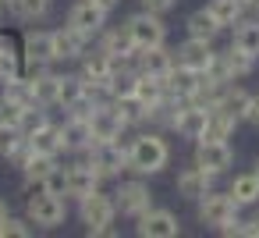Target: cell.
Segmentation results:
<instances>
[{
	"instance_id": "1",
	"label": "cell",
	"mask_w": 259,
	"mask_h": 238,
	"mask_svg": "<svg viewBox=\"0 0 259 238\" xmlns=\"http://www.w3.org/2000/svg\"><path fill=\"white\" fill-rule=\"evenodd\" d=\"M170 164V146L160 132H142L132 139L128 146V171H135L139 178H149V174H160L163 167Z\"/></svg>"
},
{
	"instance_id": "2",
	"label": "cell",
	"mask_w": 259,
	"mask_h": 238,
	"mask_svg": "<svg viewBox=\"0 0 259 238\" xmlns=\"http://www.w3.org/2000/svg\"><path fill=\"white\" fill-rule=\"evenodd\" d=\"M78 160L89 164L100 174V181L103 178H121V171H128V146L121 139H114V142H93L89 149L78 153Z\"/></svg>"
},
{
	"instance_id": "3",
	"label": "cell",
	"mask_w": 259,
	"mask_h": 238,
	"mask_svg": "<svg viewBox=\"0 0 259 238\" xmlns=\"http://www.w3.org/2000/svg\"><path fill=\"white\" fill-rule=\"evenodd\" d=\"M78 217L85 224V234H114V220H117V206H114V195L107 192H89L85 199H78Z\"/></svg>"
},
{
	"instance_id": "4",
	"label": "cell",
	"mask_w": 259,
	"mask_h": 238,
	"mask_svg": "<svg viewBox=\"0 0 259 238\" xmlns=\"http://www.w3.org/2000/svg\"><path fill=\"white\" fill-rule=\"evenodd\" d=\"M68 217V203L64 195H54L47 188H36L29 199H25V220L36 224V227H61Z\"/></svg>"
},
{
	"instance_id": "5",
	"label": "cell",
	"mask_w": 259,
	"mask_h": 238,
	"mask_svg": "<svg viewBox=\"0 0 259 238\" xmlns=\"http://www.w3.org/2000/svg\"><path fill=\"white\" fill-rule=\"evenodd\" d=\"M124 32L132 36V43H135L139 50H149V47L167 43V25H163V15H153V11H135V15H128Z\"/></svg>"
},
{
	"instance_id": "6",
	"label": "cell",
	"mask_w": 259,
	"mask_h": 238,
	"mask_svg": "<svg viewBox=\"0 0 259 238\" xmlns=\"http://www.w3.org/2000/svg\"><path fill=\"white\" fill-rule=\"evenodd\" d=\"M124 117L117 114V107L110 100H100L89 114V132H93V142H114L124 135Z\"/></svg>"
},
{
	"instance_id": "7",
	"label": "cell",
	"mask_w": 259,
	"mask_h": 238,
	"mask_svg": "<svg viewBox=\"0 0 259 238\" xmlns=\"http://www.w3.org/2000/svg\"><path fill=\"white\" fill-rule=\"evenodd\" d=\"M114 206H117L121 217H132V220H135L139 213H146V210L153 206V192H149V185H146L142 178L121 181L117 192H114Z\"/></svg>"
},
{
	"instance_id": "8",
	"label": "cell",
	"mask_w": 259,
	"mask_h": 238,
	"mask_svg": "<svg viewBox=\"0 0 259 238\" xmlns=\"http://www.w3.org/2000/svg\"><path fill=\"white\" fill-rule=\"evenodd\" d=\"M135 234L139 238H178L181 234V224L170 210L163 206H149L146 213L135 217Z\"/></svg>"
},
{
	"instance_id": "9",
	"label": "cell",
	"mask_w": 259,
	"mask_h": 238,
	"mask_svg": "<svg viewBox=\"0 0 259 238\" xmlns=\"http://www.w3.org/2000/svg\"><path fill=\"white\" fill-rule=\"evenodd\" d=\"M22 57H25V71L57 64V57H54V36L47 29H29L22 36Z\"/></svg>"
},
{
	"instance_id": "10",
	"label": "cell",
	"mask_w": 259,
	"mask_h": 238,
	"mask_svg": "<svg viewBox=\"0 0 259 238\" xmlns=\"http://www.w3.org/2000/svg\"><path fill=\"white\" fill-rule=\"evenodd\" d=\"M238 210H241V206H238L227 192H213V188H209L206 195H199V220H202L206 227H213V231H217L220 224L234 220Z\"/></svg>"
},
{
	"instance_id": "11",
	"label": "cell",
	"mask_w": 259,
	"mask_h": 238,
	"mask_svg": "<svg viewBox=\"0 0 259 238\" xmlns=\"http://www.w3.org/2000/svg\"><path fill=\"white\" fill-rule=\"evenodd\" d=\"M195 164L202 171H209L213 178L227 174V167L234 164V149L231 142H217V139H199L195 142Z\"/></svg>"
},
{
	"instance_id": "12",
	"label": "cell",
	"mask_w": 259,
	"mask_h": 238,
	"mask_svg": "<svg viewBox=\"0 0 259 238\" xmlns=\"http://www.w3.org/2000/svg\"><path fill=\"white\" fill-rule=\"evenodd\" d=\"M68 25L78 29L82 36L96 39V36L107 29V11L96 8L93 0H78V4H71V11H68Z\"/></svg>"
},
{
	"instance_id": "13",
	"label": "cell",
	"mask_w": 259,
	"mask_h": 238,
	"mask_svg": "<svg viewBox=\"0 0 259 238\" xmlns=\"http://www.w3.org/2000/svg\"><path fill=\"white\" fill-rule=\"evenodd\" d=\"M25 71V57H22V36L0 29V86L8 78H18Z\"/></svg>"
},
{
	"instance_id": "14",
	"label": "cell",
	"mask_w": 259,
	"mask_h": 238,
	"mask_svg": "<svg viewBox=\"0 0 259 238\" xmlns=\"http://www.w3.org/2000/svg\"><path fill=\"white\" fill-rule=\"evenodd\" d=\"M54 36V57L57 61H78L85 50H89V36H82L78 29H71V25H61V29H54L50 32Z\"/></svg>"
},
{
	"instance_id": "15",
	"label": "cell",
	"mask_w": 259,
	"mask_h": 238,
	"mask_svg": "<svg viewBox=\"0 0 259 238\" xmlns=\"http://www.w3.org/2000/svg\"><path fill=\"white\" fill-rule=\"evenodd\" d=\"M174 57H178V64H185V68H192V71H209V64H213V57H217V50H213V43H206V39H185L178 50H174Z\"/></svg>"
},
{
	"instance_id": "16",
	"label": "cell",
	"mask_w": 259,
	"mask_h": 238,
	"mask_svg": "<svg viewBox=\"0 0 259 238\" xmlns=\"http://www.w3.org/2000/svg\"><path fill=\"white\" fill-rule=\"evenodd\" d=\"M206 114H209V107H202V103H181L178 121H174V132H178L181 139L199 142L202 132H206Z\"/></svg>"
},
{
	"instance_id": "17",
	"label": "cell",
	"mask_w": 259,
	"mask_h": 238,
	"mask_svg": "<svg viewBox=\"0 0 259 238\" xmlns=\"http://www.w3.org/2000/svg\"><path fill=\"white\" fill-rule=\"evenodd\" d=\"M174 64H178V57H174V50H167V43L149 47V50H139V71H146L153 78H167Z\"/></svg>"
},
{
	"instance_id": "18",
	"label": "cell",
	"mask_w": 259,
	"mask_h": 238,
	"mask_svg": "<svg viewBox=\"0 0 259 238\" xmlns=\"http://www.w3.org/2000/svg\"><path fill=\"white\" fill-rule=\"evenodd\" d=\"M163 86H167V93H170L174 100L192 103V100H195V89H199V71H192V68H185V64H174L170 75L163 78Z\"/></svg>"
},
{
	"instance_id": "19",
	"label": "cell",
	"mask_w": 259,
	"mask_h": 238,
	"mask_svg": "<svg viewBox=\"0 0 259 238\" xmlns=\"http://www.w3.org/2000/svg\"><path fill=\"white\" fill-rule=\"evenodd\" d=\"M64 171H68V195H71V199H85L89 192L100 188V174H96L89 164L75 160V164H68Z\"/></svg>"
},
{
	"instance_id": "20",
	"label": "cell",
	"mask_w": 259,
	"mask_h": 238,
	"mask_svg": "<svg viewBox=\"0 0 259 238\" xmlns=\"http://www.w3.org/2000/svg\"><path fill=\"white\" fill-rule=\"evenodd\" d=\"M61 139H64V153H82L93 146V132H89V117H75L68 114V121L61 125Z\"/></svg>"
},
{
	"instance_id": "21",
	"label": "cell",
	"mask_w": 259,
	"mask_h": 238,
	"mask_svg": "<svg viewBox=\"0 0 259 238\" xmlns=\"http://www.w3.org/2000/svg\"><path fill=\"white\" fill-rule=\"evenodd\" d=\"M209 188H213V174L202 171L199 164H192V167H185V171L178 174V195H185V199H199V195H206Z\"/></svg>"
},
{
	"instance_id": "22",
	"label": "cell",
	"mask_w": 259,
	"mask_h": 238,
	"mask_svg": "<svg viewBox=\"0 0 259 238\" xmlns=\"http://www.w3.org/2000/svg\"><path fill=\"white\" fill-rule=\"evenodd\" d=\"M217 107H224V110H227V114H231V117H234V121L241 125V121L248 117V107H252V93L231 82V86H227V89L220 93V100H217Z\"/></svg>"
},
{
	"instance_id": "23",
	"label": "cell",
	"mask_w": 259,
	"mask_h": 238,
	"mask_svg": "<svg viewBox=\"0 0 259 238\" xmlns=\"http://www.w3.org/2000/svg\"><path fill=\"white\" fill-rule=\"evenodd\" d=\"M185 32H188L192 39H206V43H213L224 29L217 25V18H213L206 8H199V11H192V15L185 18Z\"/></svg>"
},
{
	"instance_id": "24",
	"label": "cell",
	"mask_w": 259,
	"mask_h": 238,
	"mask_svg": "<svg viewBox=\"0 0 259 238\" xmlns=\"http://www.w3.org/2000/svg\"><path fill=\"white\" fill-rule=\"evenodd\" d=\"M234 128H238V121L224 110V107H209V114H206V132H202V139H217V142H227L231 135H234Z\"/></svg>"
},
{
	"instance_id": "25",
	"label": "cell",
	"mask_w": 259,
	"mask_h": 238,
	"mask_svg": "<svg viewBox=\"0 0 259 238\" xmlns=\"http://www.w3.org/2000/svg\"><path fill=\"white\" fill-rule=\"evenodd\" d=\"M206 11L217 18L220 29H234L245 18V4H241V0H206Z\"/></svg>"
},
{
	"instance_id": "26",
	"label": "cell",
	"mask_w": 259,
	"mask_h": 238,
	"mask_svg": "<svg viewBox=\"0 0 259 238\" xmlns=\"http://www.w3.org/2000/svg\"><path fill=\"white\" fill-rule=\"evenodd\" d=\"M135 96H139V103L149 110V107H156V103L167 96V86H163V78H153V75H146V71H135Z\"/></svg>"
},
{
	"instance_id": "27",
	"label": "cell",
	"mask_w": 259,
	"mask_h": 238,
	"mask_svg": "<svg viewBox=\"0 0 259 238\" xmlns=\"http://www.w3.org/2000/svg\"><path fill=\"white\" fill-rule=\"evenodd\" d=\"M29 146L36 153H47V156H61L64 153V139H61V125H43L36 135H29Z\"/></svg>"
},
{
	"instance_id": "28",
	"label": "cell",
	"mask_w": 259,
	"mask_h": 238,
	"mask_svg": "<svg viewBox=\"0 0 259 238\" xmlns=\"http://www.w3.org/2000/svg\"><path fill=\"white\" fill-rule=\"evenodd\" d=\"M227 195H231V199H234L238 206H252V203H259V178H255L252 171L238 174V178L231 181Z\"/></svg>"
},
{
	"instance_id": "29",
	"label": "cell",
	"mask_w": 259,
	"mask_h": 238,
	"mask_svg": "<svg viewBox=\"0 0 259 238\" xmlns=\"http://www.w3.org/2000/svg\"><path fill=\"white\" fill-rule=\"evenodd\" d=\"M231 43L259 61V18H241V22L234 25V39H231Z\"/></svg>"
},
{
	"instance_id": "30",
	"label": "cell",
	"mask_w": 259,
	"mask_h": 238,
	"mask_svg": "<svg viewBox=\"0 0 259 238\" xmlns=\"http://www.w3.org/2000/svg\"><path fill=\"white\" fill-rule=\"evenodd\" d=\"M4 4H8V11H11L18 22H39V18L50 15L54 0H4Z\"/></svg>"
},
{
	"instance_id": "31",
	"label": "cell",
	"mask_w": 259,
	"mask_h": 238,
	"mask_svg": "<svg viewBox=\"0 0 259 238\" xmlns=\"http://www.w3.org/2000/svg\"><path fill=\"white\" fill-rule=\"evenodd\" d=\"M0 96L4 100H11L15 107H36V93H32V82L25 78V75H18V78H8L4 82V89H0Z\"/></svg>"
},
{
	"instance_id": "32",
	"label": "cell",
	"mask_w": 259,
	"mask_h": 238,
	"mask_svg": "<svg viewBox=\"0 0 259 238\" xmlns=\"http://www.w3.org/2000/svg\"><path fill=\"white\" fill-rule=\"evenodd\" d=\"M54 167H57V156H47V153H36V149H32V156H29L25 167H22V178H25V185H36V188H39L43 178H47Z\"/></svg>"
},
{
	"instance_id": "33",
	"label": "cell",
	"mask_w": 259,
	"mask_h": 238,
	"mask_svg": "<svg viewBox=\"0 0 259 238\" xmlns=\"http://www.w3.org/2000/svg\"><path fill=\"white\" fill-rule=\"evenodd\" d=\"M85 96V82H82V75L75 71V75H57V107H71V103H78Z\"/></svg>"
},
{
	"instance_id": "34",
	"label": "cell",
	"mask_w": 259,
	"mask_h": 238,
	"mask_svg": "<svg viewBox=\"0 0 259 238\" xmlns=\"http://www.w3.org/2000/svg\"><path fill=\"white\" fill-rule=\"evenodd\" d=\"M43 125H50V114H47V107H39V103H36V107H25L22 117H18V132H22L25 139L36 135Z\"/></svg>"
},
{
	"instance_id": "35",
	"label": "cell",
	"mask_w": 259,
	"mask_h": 238,
	"mask_svg": "<svg viewBox=\"0 0 259 238\" xmlns=\"http://www.w3.org/2000/svg\"><path fill=\"white\" fill-rule=\"evenodd\" d=\"M114 107H117V114L124 117V125L132 128V125H139V121H146V107L139 103V96L132 93V96H117V100H110Z\"/></svg>"
},
{
	"instance_id": "36",
	"label": "cell",
	"mask_w": 259,
	"mask_h": 238,
	"mask_svg": "<svg viewBox=\"0 0 259 238\" xmlns=\"http://www.w3.org/2000/svg\"><path fill=\"white\" fill-rule=\"evenodd\" d=\"M22 139L25 135L18 132V125H0V160H11V153Z\"/></svg>"
},
{
	"instance_id": "37",
	"label": "cell",
	"mask_w": 259,
	"mask_h": 238,
	"mask_svg": "<svg viewBox=\"0 0 259 238\" xmlns=\"http://www.w3.org/2000/svg\"><path fill=\"white\" fill-rule=\"evenodd\" d=\"M39 188H47V192H54V195H64V199H68V171L57 164V167L43 178V185H39Z\"/></svg>"
},
{
	"instance_id": "38",
	"label": "cell",
	"mask_w": 259,
	"mask_h": 238,
	"mask_svg": "<svg viewBox=\"0 0 259 238\" xmlns=\"http://www.w3.org/2000/svg\"><path fill=\"white\" fill-rule=\"evenodd\" d=\"M32 234V227H29V220H18V217H4L0 220V238H29Z\"/></svg>"
},
{
	"instance_id": "39",
	"label": "cell",
	"mask_w": 259,
	"mask_h": 238,
	"mask_svg": "<svg viewBox=\"0 0 259 238\" xmlns=\"http://www.w3.org/2000/svg\"><path fill=\"white\" fill-rule=\"evenodd\" d=\"M18 117H22V107H15L11 100L0 96V125H18Z\"/></svg>"
},
{
	"instance_id": "40",
	"label": "cell",
	"mask_w": 259,
	"mask_h": 238,
	"mask_svg": "<svg viewBox=\"0 0 259 238\" xmlns=\"http://www.w3.org/2000/svg\"><path fill=\"white\" fill-rule=\"evenodd\" d=\"M178 8V0H142V11H153V15H167Z\"/></svg>"
},
{
	"instance_id": "41",
	"label": "cell",
	"mask_w": 259,
	"mask_h": 238,
	"mask_svg": "<svg viewBox=\"0 0 259 238\" xmlns=\"http://www.w3.org/2000/svg\"><path fill=\"white\" fill-rule=\"evenodd\" d=\"M241 238H259V213H255L248 224L241 220Z\"/></svg>"
},
{
	"instance_id": "42",
	"label": "cell",
	"mask_w": 259,
	"mask_h": 238,
	"mask_svg": "<svg viewBox=\"0 0 259 238\" xmlns=\"http://www.w3.org/2000/svg\"><path fill=\"white\" fill-rule=\"evenodd\" d=\"M245 121H252L255 128H259V93H252V107H248V117Z\"/></svg>"
},
{
	"instance_id": "43",
	"label": "cell",
	"mask_w": 259,
	"mask_h": 238,
	"mask_svg": "<svg viewBox=\"0 0 259 238\" xmlns=\"http://www.w3.org/2000/svg\"><path fill=\"white\" fill-rule=\"evenodd\" d=\"M93 4H96V8H103V11L110 15V11H114V8L121 4V0H93Z\"/></svg>"
},
{
	"instance_id": "44",
	"label": "cell",
	"mask_w": 259,
	"mask_h": 238,
	"mask_svg": "<svg viewBox=\"0 0 259 238\" xmlns=\"http://www.w3.org/2000/svg\"><path fill=\"white\" fill-rule=\"evenodd\" d=\"M8 213H11V210H8V199H4V195H0V220H4Z\"/></svg>"
},
{
	"instance_id": "45",
	"label": "cell",
	"mask_w": 259,
	"mask_h": 238,
	"mask_svg": "<svg viewBox=\"0 0 259 238\" xmlns=\"http://www.w3.org/2000/svg\"><path fill=\"white\" fill-rule=\"evenodd\" d=\"M252 174H255V178H259V160H255V164H252Z\"/></svg>"
},
{
	"instance_id": "46",
	"label": "cell",
	"mask_w": 259,
	"mask_h": 238,
	"mask_svg": "<svg viewBox=\"0 0 259 238\" xmlns=\"http://www.w3.org/2000/svg\"><path fill=\"white\" fill-rule=\"evenodd\" d=\"M241 4H245V8H248V4H252V0H241Z\"/></svg>"
}]
</instances>
